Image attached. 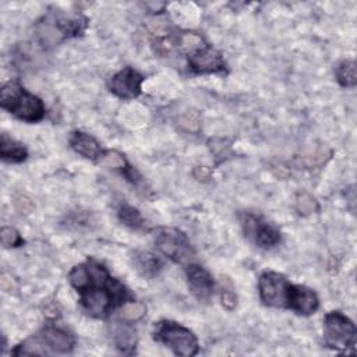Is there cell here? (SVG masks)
Here are the masks:
<instances>
[{
  "label": "cell",
  "mask_w": 357,
  "mask_h": 357,
  "mask_svg": "<svg viewBox=\"0 0 357 357\" xmlns=\"http://www.w3.org/2000/svg\"><path fill=\"white\" fill-rule=\"evenodd\" d=\"M0 105L13 116L26 123H36L45 117L43 102L14 81L3 85L0 91Z\"/></svg>",
  "instance_id": "1"
},
{
  "label": "cell",
  "mask_w": 357,
  "mask_h": 357,
  "mask_svg": "<svg viewBox=\"0 0 357 357\" xmlns=\"http://www.w3.org/2000/svg\"><path fill=\"white\" fill-rule=\"evenodd\" d=\"M127 291L124 286L112 279L109 283L102 286H91L81 291V305L92 317L103 318L106 317L113 307L126 300Z\"/></svg>",
  "instance_id": "2"
},
{
  "label": "cell",
  "mask_w": 357,
  "mask_h": 357,
  "mask_svg": "<svg viewBox=\"0 0 357 357\" xmlns=\"http://www.w3.org/2000/svg\"><path fill=\"white\" fill-rule=\"evenodd\" d=\"M153 337L172 349L177 356L191 357L198 353V340L195 335L190 329L173 321L158 322Z\"/></svg>",
  "instance_id": "3"
},
{
  "label": "cell",
  "mask_w": 357,
  "mask_h": 357,
  "mask_svg": "<svg viewBox=\"0 0 357 357\" xmlns=\"http://www.w3.org/2000/svg\"><path fill=\"white\" fill-rule=\"evenodd\" d=\"M324 335L326 346L336 350H346L354 346L356 326L340 311H331L324 319Z\"/></svg>",
  "instance_id": "4"
},
{
  "label": "cell",
  "mask_w": 357,
  "mask_h": 357,
  "mask_svg": "<svg viewBox=\"0 0 357 357\" xmlns=\"http://www.w3.org/2000/svg\"><path fill=\"white\" fill-rule=\"evenodd\" d=\"M158 250L169 259L184 264L194 257L192 247L187 237L174 229H163L156 234L155 238Z\"/></svg>",
  "instance_id": "5"
},
{
  "label": "cell",
  "mask_w": 357,
  "mask_h": 357,
  "mask_svg": "<svg viewBox=\"0 0 357 357\" xmlns=\"http://www.w3.org/2000/svg\"><path fill=\"white\" fill-rule=\"evenodd\" d=\"M290 283L276 272H264L258 280L261 301L269 307L286 308Z\"/></svg>",
  "instance_id": "6"
},
{
  "label": "cell",
  "mask_w": 357,
  "mask_h": 357,
  "mask_svg": "<svg viewBox=\"0 0 357 357\" xmlns=\"http://www.w3.org/2000/svg\"><path fill=\"white\" fill-rule=\"evenodd\" d=\"M241 225L245 236L252 238L262 248H271L280 241V231L272 225L262 222L255 215L244 213Z\"/></svg>",
  "instance_id": "7"
},
{
  "label": "cell",
  "mask_w": 357,
  "mask_h": 357,
  "mask_svg": "<svg viewBox=\"0 0 357 357\" xmlns=\"http://www.w3.org/2000/svg\"><path fill=\"white\" fill-rule=\"evenodd\" d=\"M144 77L134 68L126 67L116 73L109 81V89L119 98L131 99L139 95Z\"/></svg>",
  "instance_id": "8"
},
{
  "label": "cell",
  "mask_w": 357,
  "mask_h": 357,
  "mask_svg": "<svg viewBox=\"0 0 357 357\" xmlns=\"http://www.w3.org/2000/svg\"><path fill=\"white\" fill-rule=\"evenodd\" d=\"M188 66L197 74L222 73L226 68L223 56L205 45L188 54Z\"/></svg>",
  "instance_id": "9"
},
{
  "label": "cell",
  "mask_w": 357,
  "mask_h": 357,
  "mask_svg": "<svg viewBox=\"0 0 357 357\" xmlns=\"http://www.w3.org/2000/svg\"><path fill=\"white\" fill-rule=\"evenodd\" d=\"M187 282L190 291L201 301H206L212 297L215 290V283L212 276L206 269L197 264H190L187 266Z\"/></svg>",
  "instance_id": "10"
},
{
  "label": "cell",
  "mask_w": 357,
  "mask_h": 357,
  "mask_svg": "<svg viewBox=\"0 0 357 357\" xmlns=\"http://www.w3.org/2000/svg\"><path fill=\"white\" fill-rule=\"evenodd\" d=\"M318 307H319L318 297L311 289L290 283L286 308H290L297 314L310 315V314H314L318 310Z\"/></svg>",
  "instance_id": "11"
},
{
  "label": "cell",
  "mask_w": 357,
  "mask_h": 357,
  "mask_svg": "<svg viewBox=\"0 0 357 357\" xmlns=\"http://www.w3.org/2000/svg\"><path fill=\"white\" fill-rule=\"evenodd\" d=\"M39 339L50 353H68L75 344V339L70 332L54 325H46L42 329Z\"/></svg>",
  "instance_id": "12"
},
{
  "label": "cell",
  "mask_w": 357,
  "mask_h": 357,
  "mask_svg": "<svg viewBox=\"0 0 357 357\" xmlns=\"http://www.w3.org/2000/svg\"><path fill=\"white\" fill-rule=\"evenodd\" d=\"M70 145L77 153L82 155L86 159H92V160L99 159L103 153L100 144L93 137H91L82 131L71 132Z\"/></svg>",
  "instance_id": "13"
},
{
  "label": "cell",
  "mask_w": 357,
  "mask_h": 357,
  "mask_svg": "<svg viewBox=\"0 0 357 357\" xmlns=\"http://www.w3.org/2000/svg\"><path fill=\"white\" fill-rule=\"evenodd\" d=\"M134 266L144 278H153L162 269L160 259L148 251H135L134 257Z\"/></svg>",
  "instance_id": "14"
},
{
  "label": "cell",
  "mask_w": 357,
  "mask_h": 357,
  "mask_svg": "<svg viewBox=\"0 0 357 357\" xmlns=\"http://www.w3.org/2000/svg\"><path fill=\"white\" fill-rule=\"evenodd\" d=\"M112 335H113L114 343L123 351H128L134 349L137 344V335H135V331L130 326V322H126V321L124 324L114 322L112 325Z\"/></svg>",
  "instance_id": "15"
},
{
  "label": "cell",
  "mask_w": 357,
  "mask_h": 357,
  "mask_svg": "<svg viewBox=\"0 0 357 357\" xmlns=\"http://www.w3.org/2000/svg\"><path fill=\"white\" fill-rule=\"evenodd\" d=\"M0 155L3 160H8V162H22L26 159L28 152L26 149L15 142L14 139H11L10 137H7L6 134H1V141H0Z\"/></svg>",
  "instance_id": "16"
},
{
  "label": "cell",
  "mask_w": 357,
  "mask_h": 357,
  "mask_svg": "<svg viewBox=\"0 0 357 357\" xmlns=\"http://www.w3.org/2000/svg\"><path fill=\"white\" fill-rule=\"evenodd\" d=\"M117 215H119L120 222H121L124 226L130 227V229L139 230V229H144V227H145V220H144V218L141 216L139 211L135 209V208L131 206V205H127V204L121 205V206L119 208Z\"/></svg>",
  "instance_id": "17"
},
{
  "label": "cell",
  "mask_w": 357,
  "mask_h": 357,
  "mask_svg": "<svg viewBox=\"0 0 357 357\" xmlns=\"http://www.w3.org/2000/svg\"><path fill=\"white\" fill-rule=\"evenodd\" d=\"M336 79L342 86H354L356 85V63L354 60H344L337 64Z\"/></svg>",
  "instance_id": "18"
},
{
  "label": "cell",
  "mask_w": 357,
  "mask_h": 357,
  "mask_svg": "<svg viewBox=\"0 0 357 357\" xmlns=\"http://www.w3.org/2000/svg\"><path fill=\"white\" fill-rule=\"evenodd\" d=\"M68 280L71 283V286L77 290V291H84L85 289L89 287L91 284V279H89V273H88V268L86 264H79L75 265L70 273H68Z\"/></svg>",
  "instance_id": "19"
},
{
  "label": "cell",
  "mask_w": 357,
  "mask_h": 357,
  "mask_svg": "<svg viewBox=\"0 0 357 357\" xmlns=\"http://www.w3.org/2000/svg\"><path fill=\"white\" fill-rule=\"evenodd\" d=\"M145 305L139 301H127L121 305L120 317L126 322H135L145 315Z\"/></svg>",
  "instance_id": "20"
},
{
  "label": "cell",
  "mask_w": 357,
  "mask_h": 357,
  "mask_svg": "<svg viewBox=\"0 0 357 357\" xmlns=\"http://www.w3.org/2000/svg\"><path fill=\"white\" fill-rule=\"evenodd\" d=\"M98 160L102 166L109 169H117L120 172L128 166V162L124 158V155H121L117 151H106L102 153V156Z\"/></svg>",
  "instance_id": "21"
},
{
  "label": "cell",
  "mask_w": 357,
  "mask_h": 357,
  "mask_svg": "<svg viewBox=\"0 0 357 357\" xmlns=\"http://www.w3.org/2000/svg\"><path fill=\"white\" fill-rule=\"evenodd\" d=\"M0 236L4 247H20L24 243L22 237L14 227H3Z\"/></svg>",
  "instance_id": "22"
},
{
  "label": "cell",
  "mask_w": 357,
  "mask_h": 357,
  "mask_svg": "<svg viewBox=\"0 0 357 357\" xmlns=\"http://www.w3.org/2000/svg\"><path fill=\"white\" fill-rule=\"evenodd\" d=\"M301 199L303 201H298V209L303 212V213H308V212H312L314 211V205H315V201H314V198H311L310 195H307V194H303L301 195ZM300 212V213H301Z\"/></svg>",
  "instance_id": "23"
},
{
  "label": "cell",
  "mask_w": 357,
  "mask_h": 357,
  "mask_svg": "<svg viewBox=\"0 0 357 357\" xmlns=\"http://www.w3.org/2000/svg\"><path fill=\"white\" fill-rule=\"evenodd\" d=\"M222 304L227 308V310H233L236 307V296L231 290L225 289L222 291Z\"/></svg>",
  "instance_id": "24"
},
{
  "label": "cell",
  "mask_w": 357,
  "mask_h": 357,
  "mask_svg": "<svg viewBox=\"0 0 357 357\" xmlns=\"http://www.w3.org/2000/svg\"><path fill=\"white\" fill-rule=\"evenodd\" d=\"M209 174H211V170L206 166H198L194 169V176L198 180H208Z\"/></svg>",
  "instance_id": "25"
}]
</instances>
